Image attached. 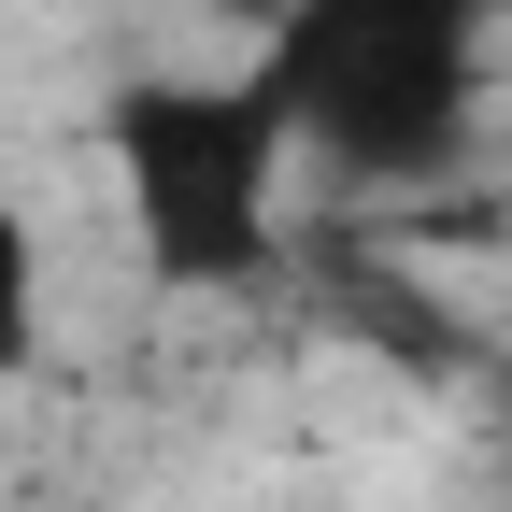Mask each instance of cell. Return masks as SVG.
Masks as SVG:
<instances>
[{
    "label": "cell",
    "mask_w": 512,
    "mask_h": 512,
    "mask_svg": "<svg viewBox=\"0 0 512 512\" xmlns=\"http://www.w3.org/2000/svg\"><path fill=\"white\" fill-rule=\"evenodd\" d=\"M484 29L498 0H285L256 43V86L313 171H342L356 200H399L470 157Z\"/></svg>",
    "instance_id": "6da1fadb"
},
{
    "label": "cell",
    "mask_w": 512,
    "mask_h": 512,
    "mask_svg": "<svg viewBox=\"0 0 512 512\" xmlns=\"http://www.w3.org/2000/svg\"><path fill=\"white\" fill-rule=\"evenodd\" d=\"M100 143H114V185H128V228H143V271L171 299L271 285L299 143H285L256 72H143L100 114Z\"/></svg>",
    "instance_id": "7a4b0ae2"
},
{
    "label": "cell",
    "mask_w": 512,
    "mask_h": 512,
    "mask_svg": "<svg viewBox=\"0 0 512 512\" xmlns=\"http://www.w3.org/2000/svg\"><path fill=\"white\" fill-rule=\"evenodd\" d=\"M43 356V228L15 214V185H0V384Z\"/></svg>",
    "instance_id": "3957f363"
},
{
    "label": "cell",
    "mask_w": 512,
    "mask_h": 512,
    "mask_svg": "<svg viewBox=\"0 0 512 512\" xmlns=\"http://www.w3.org/2000/svg\"><path fill=\"white\" fill-rule=\"evenodd\" d=\"M498 228H512V200H498Z\"/></svg>",
    "instance_id": "277c9868"
}]
</instances>
